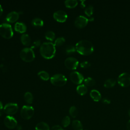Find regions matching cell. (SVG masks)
<instances>
[{
    "label": "cell",
    "mask_w": 130,
    "mask_h": 130,
    "mask_svg": "<svg viewBox=\"0 0 130 130\" xmlns=\"http://www.w3.org/2000/svg\"><path fill=\"white\" fill-rule=\"evenodd\" d=\"M76 51L80 54L88 55L91 54L94 51L92 44L89 41L83 40L77 42L75 46Z\"/></svg>",
    "instance_id": "cell-1"
},
{
    "label": "cell",
    "mask_w": 130,
    "mask_h": 130,
    "mask_svg": "<svg viewBox=\"0 0 130 130\" xmlns=\"http://www.w3.org/2000/svg\"><path fill=\"white\" fill-rule=\"evenodd\" d=\"M40 52L44 58L51 59L55 54V46L52 42H44L40 46Z\"/></svg>",
    "instance_id": "cell-2"
},
{
    "label": "cell",
    "mask_w": 130,
    "mask_h": 130,
    "mask_svg": "<svg viewBox=\"0 0 130 130\" xmlns=\"http://www.w3.org/2000/svg\"><path fill=\"white\" fill-rule=\"evenodd\" d=\"M20 58L24 61H32L35 58V54L31 48H24L20 52Z\"/></svg>",
    "instance_id": "cell-3"
},
{
    "label": "cell",
    "mask_w": 130,
    "mask_h": 130,
    "mask_svg": "<svg viewBox=\"0 0 130 130\" xmlns=\"http://www.w3.org/2000/svg\"><path fill=\"white\" fill-rule=\"evenodd\" d=\"M0 35L4 38L10 39L13 37V31L10 24L6 23L0 25Z\"/></svg>",
    "instance_id": "cell-4"
},
{
    "label": "cell",
    "mask_w": 130,
    "mask_h": 130,
    "mask_svg": "<svg viewBox=\"0 0 130 130\" xmlns=\"http://www.w3.org/2000/svg\"><path fill=\"white\" fill-rule=\"evenodd\" d=\"M67 81L66 77L61 74H56L53 75L50 78L51 83L57 86L64 85Z\"/></svg>",
    "instance_id": "cell-5"
},
{
    "label": "cell",
    "mask_w": 130,
    "mask_h": 130,
    "mask_svg": "<svg viewBox=\"0 0 130 130\" xmlns=\"http://www.w3.org/2000/svg\"><path fill=\"white\" fill-rule=\"evenodd\" d=\"M34 114V109L30 106H23L20 111L21 117L25 120H28L31 118Z\"/></svg>",
    "instance_id": "cell-6"
},
{
    "label": "cell",
    "mask_w": 130,
    "mask_h": 130,
    "mask_svg": "<svg viewBox=\"0 0 130 130\" xmlns=\"http://www.w3.org/2000/svg\"><path fill=\"white\" fill-rule=\"evenodd\" d=\"M118 84L122 87H127L130 85V74L127 73H122L118 77Z\"/></svg>",
    "instance_id": "cell-7"
},
{
    "label": "cell",
    "mask_w": 130,
    "mask_h": 130,
    "mask_svg": "<svg viewBox=\"0 0 130 130\" xmlns=\"http://www.w3.org/2000/svg\"><path fill=\"white\" fill-rule=\"evenodd\" d=\"M18 110V106L17 104L9 103L7 104L4 108V111L5 113L8 114V115H12L17 113Z\"/></svg>",
    "instance_id": "cell-8"
},
{
    "label": "cell",
    "mask_w": 130,
    "mask_h": 130,
    "mask_svg": "<svg viewBox=\"0 0 130 130\" xmlns=\"http://www.w3.org/2000/svg\"><path fill=\"white\" fill-rule=\"evenodd\" d=\"M78 60L73 57L67 58L64 60V65L69 70H75L78 66Z\"/></svg>",
    "instance_id": "cell-9"
},
{
    "label": "cell",
    "mask_w": 130,
    "mask_h": 130,
    "mask_svg": "<svg viewBox=\"0 0 130 130\" xmlns=\"http://www.w3.org/2000/svg\"><path fill=\"white\" fill-rule=\"evenodd\" d=\"M5 125L9 129H13L17 125V121L16 119L12 116L8 115L4 118Z\"/></svg>",
    "instance_id": "cell-10"
},
{
    "label": "cell",
    "mask_w": 130,
    "mask_h": 130,
    "mask_svg": "<svg viewBox=\"0 0 130 130\" xmlns=\"http://www.w3.org/2000/svg\"><path fill=\"white\" fill-rule=\"evenodd\" d=\"M70 80L75 84H80L84 80L83 76L78 72L74 71L70 74Z\"/></svg>",
    "instance_id": "cell-11"
},
{
    "label": "cell",
    "mask_w": 130,
    "mask_h": 130,
    "mask_svg": "<svg viewBox=\"0 0 130 130\" xmlns=\"http://www.w3.org/2000/svg\"><path fill=\"white\" fill-rule=\"evenodd\" d=\"M88 22V19L84 16L80 15L78 16L75 20V25L78 28H83L85 27Z\"/></svg>",
    "instance_id": "cell-12"
},
{
    "label": "cell",
    "mask_w": 130,
    "mask_h": 130,
    "mask_svg": "<svg viewBox=\"0 0 130 130\" xmlns=\"http://www.w3.org/2000/svg\"><path fill=\"white\" fill-rule=\"evenodd\" d=\"M67 17V13L62 10H58L53 14V18L58 22H63L66 21Z\"/></svg>",
    "instance_id": "cell-13"
},
{
    "label": "cell",
    "mask_w": 130,
    "mask_h": 130,
    "mask_svg": "<svg viewBox=\"0 0 130 130\" xmlns=\"http://www.w3.org/2000/svg\"><path fill=\"white\" fill-rule=\"evenodd\" d=\"M19 13L16 11H12L9 13L6 17L7 21L11 23L16 22L19 18Z\"/></svg>",
    "instance_id": "cell-14"
},
{
    "label": "cell",
    "mask_w": 130,
    "mask_h": 130,
    "mask_svg": "<svg viewBox=\"0 0 130 130\" xmlns=\"http://www.w3.org/2000/svg\"><path fill=\"white\" fill-rule=\"evenodd\" d=\"M14 28L16 31L20 33H23L26 30V26L23 22H17L15 24Z\"/></svg>",
    "instance_id": "cell-15"
},
{
    "label": "cell",
    "mask_w": 130,
    "mask_h": 130,
    "mask_svg": "<svg viewBox=\"0 0 130 130\" xmlns=\"http://www.w3.org/2000/svg\"><path fill=\"white\" fill-rule=\"evenodd\" d=\"M90 96L95 102H99L101 100V94L100 92L96 89H92L90 91Z\"/></svg>",
    "instance_id": "cell-16"
},
{
    "label": "cell",
    "mask_w": 130,
    "mask_h": 130,
    "mask_svg": "<svg viewBox=\"0 0 130 130\" xmlns=\"http://www.w3.org/2000/svg\"><path fill=\"white\" fill-rule=\"evenodd\" d=\"M21 42L25 46H29L31 43V39L28 35L24 34L21 36Z\"/></svg>",
    "instance_id": "cell-17"
},
{
    "label": "cell",
    "mask_w": 130,
    "mask_h": 130,
    "mask_svg": "<svg viewBox=\"0 0 130 130\" xmlns=\"http://www.w3.org/2000/svg\"><path fill=\"white\" fill-rule=\"evenodd\" d=\"M35 129L36 130H50V127L47 123L40 122L37 124Z\"/></svg>",
    "instance_id": "cell-18"
},
{
    "label": "cell",
    "mask_w": 130,
    "mask_h": 130,
    "mask_svg": "<svg viewBox=\"0 0 130 130\" xmlns=\"http://www.w3.org/2000/svg\"><path fill=\"white\" fill-rule=\"evenodd\" d=\"M76 91L77 93L81 95L85 94L87 92V86L84 84H81L78 85L76 88Z\"/></svg>",
    "instance_id": "cell-19"
},
{
    "label": "cell",
    "mask_w": 130,
    "mask_h": 130,
    "mask_svg": "<svg viewBox=\"0 0 130 130\" xmlns=\"http://www.w3.org/2000/svg\"><path fill=\"white\" fill-rule=\"evenodd\" d=\"M72 127L74 130H83V125L80 121L74 120L72 123Z\"/></svg>",
    "instance_id": "cell-20"
},
{
    "label": "cell",
    "mask_w": 130,
    "mask_h": 130,
    "mask_svg": "<svg viewBox=\"0 0 130 130\" xmlns=\"http://www.w3.org/2000/svg\"><path fill=\"white\" fill-rule=\"evenodd\" d=\"M116 84V81L114 79L110 78L106 80L104 84V86L106 88H111Z\"/></svg>",
    "instance_id": "cell-21"
},
{
    "label": "cell",
    "mask_w": 130,
    "mask_h": 130,
    "mask_svg": "<svg viewBox=\"0 0 130 130\" xmlns=\"http://www.w3.org/2000/svg\"><path fill=\"white\" fill-rule=\"evenodd\" d=\"M31 24L34 26L41 27L43 25L44 22L43 20L40 18H35L32 20Z\"/></svg>",
    "instance_id": "cell-22"
},
{
    "label": "cell",
    "mask_w": 130,
    "mask_h": 130,
    "mask_svg": "<svg viewBox=\"0 0 130 130\" xmlns=\"http://www.w3.org/2000/svg\"><path fill=\"white\" fill-rule=\"evenodd\" d=\"M78 4V2L76 0H66L64 2L65 6L69 8H73Z\"/></svg>",
    "instance_id": "cell-23"
},
{
    "label": "cell",
    "mask_w": 130,
    "mask_h": 130,
    "mask_svg": "<svg viewBox=\"0 0 130 130\" xmlns=\"http://www.w3.org/2000/svg\"><path fill=\"white\" fill-rule=\"evenodd\" d=\"M24 99L28 104H31L33 101V95L30 92H26L24 95Z\"/></svg>",
    "instance_id": "cell-24"
},
{
    "label": "cell",
    "mask_w": 130,
    "mask_h": 130,
    "mask_svg": "<svg viewBox=\"0 0 130 130\" xmlns=\"http://www.w3.org/2000/svg\"><path fill=\"white\" fill-rule=\"evenodd\" d=\"M38 75L42 80H48L50 78L49 74L45 71H40L38 73Z\"/></svg>",
    "instance_id": "cell-25"
},
{
    "label": "cell",
    "mask_w": 130,
    "mask_h": 130,
    "mask_svg": "<svg viewBox=\"0 0 130 130\" xmlns=\"http://www.w3.org/2000/svg\"><path fill=\"white\" fill-rule=\"evenodd\" d=\"M84 83L87 86H93L95 84V81L93 78L87 77L84 79Z\"/></svg>",
    "instance_id": "cell-26"
},
{
    "label": "cell",
    "mask_w": 130,
    "mask_h": 130,
    "mask_svg": "<svg viewBox=\"0 0 130 130\" xmlns=\"http://www.w3.org/2000/svg\"><path fill=\"white\" fill-rule=\"evenodd\" d=\"M45 38L50 41H53L55 37V35L53 31L49 30L45 33Z\"/></svg>",
    "instance_id": "cell-27"
},
{
    "label": "cell",
    "mask_w": 130,
    "mask_h": 130,
    "mask_svg": "<svg viewBox=\"0 0 130 130\" xmlns=\"http://www.w3.org/2000/svg\"><path fill=\"white\" fill-rule=\"evenodd\" d=\"M69 114L73 118H75L78 114V110L75 106H72L69 109Z\"/></svg>",
    "instance_id": "cell-28"
},
{
    "label": "cell",
    "mask_w": 130,
    "mask_h": 130,
    "mask_svg": "<svg viewBox=\"0 0 130 130\" xmlns=\"http://www.w3.org/2000/svg\"><path fill=\"white\" fill-rule=\"evenodd\" d=\"M71 122V120H70V118L69 116H65L62 120L61 121V124L63 125V127H66L67 126H68Z\"/></svg>",
    "instance_id": "cell-29"
},
{
    "label": "cell",
    "mask_w": 130,
    "mask_h": 130,
    "mask_svg": "<svg viewBox=\"0 0 130 130\" xmlns=\"http://www.w3.org/2000/svg\"><path fill=\"white\" fill-rule=\"evenodd\" d=\"M93 11V6L91 5H89L85 8L84 12L87 16L90 17L91 15H92Z\"/></svg>",
    "instance_id": "cell-30"
},
{
    "label": "cell",
    "mask_w": 130,
    "mask_h": 130,
    "mask_svg": "<svg viewBox=\"0 0 130 130\" xmlns=\"http://www.w3.org/2000/svg\"><path fill=\"white\" fill-rule=\"evenodd\" d=\"M65 42V39L63 37H59L57 38L55 42H54V45L55 46H60L62 45Z\"/></svg>",
    "instance_id": "cell-31"
},
{
    "label": "cell",
    "mask_w": 130,
    "mask_h": 130,
    "mask_svg": "<svg viewBox=\"0 0 130 130\" xmlns=\"http://www.w3.org/2000/svg\"><path fill=\"white\" fill-rule=\"evenodd\" d=\"M76 51V48L73 45H68L66 48V52L67 54H71L72 53L75 52Z\"/></svg>",
    "instance_id": "cell-32"
},
{
    "label": "cell",
    "mask_w": 130,
    "mask_h": 130,
    "mask_svg": "<svg viewBox=\"0 0 130 130\" xmlns=\"http://www.w3.org/2000/svg\"><path fill=\"white\" fill-rule=\"evenodd\" d=\"M90 66V63L87 61H84L80 63V67L83 68H87Z\"/></svg>",
    "instance_id": "cell-33"
},
{
    "label": "cell",
    "mask_w": 130,
    "mask_h": 130,
    "mask_svg": "<svg viewBox=\"0 0 130 130\" xmlns=\"http://www.w3.org/2000/svg\"><path fill=\"white\" fill-rule=\"evenodd\" d=\"M41 45V41L39 40H36L35 41H34L32 43V44L31 46V48H36L38 47L40 45Z\"/></svg>",
    "instance_id": "cell-34"
},
{
    "label": "cell",
    "mask_w": 130,
    "mask_h": 130,
    "mask_svg": "<svg viewBox=\"0 0 130 130\" xmlns=\"http://www.w3.org/2000/svg\"><path fill=\"white\" fill-rule=\"evenodd\" d=\"M50 130H64L61 126L59 125H55L53 126Z\"/></svg>",
    "instance_id": "cell-35"
},
{
    "label": "cell",
    "mask_w": 130,
    "mask_h": 130,
    "mask_svg": "<svg viewBox=\"0 0 130 130\" xmlns=\"http://www.w3.org/2000/svg\"><path fill=\"white\" fill-rule=\"evenodd\" d=\"M102 102L105 104H110L111 103L110 100L107 98H103L102 99Z\"/></svg>",
    "instance_id": "cell-36"
},
{
    "label": "cell",
    "mask_w": 130,
    "mask_h": 130,
    "mask_svg": "<svg viewBox=\"0 0 130 130\" xmlns=\"http://www.w3.org/2000/svg\"><path fill=\"white\" fill-rule=\"evenodd\" d=\"M81 2V4H80V7L82 8H84L85 7V4H84L85 1L84 0V1H80Z\"/></svg>",
    "instance_id": "cell-37"
},
{
    "label": "cell",
    "mask_w": 130,
    "mask_h": 130,
    "mask_svg": "<svg viewBox=\"0 0 130 130\" xmlns=\"http://www.w3.org/2000/svg\"><path fill=\"white\" fill-rule=\"evenodd\" d=\"M126 128L127 130H130V120H129L126 123Z\"/></svg>",
    "instance_id": "cell-38"
},
{
    "label": "cell",
    "mask_w": 130,
    "mask_h": 130,
    "mask_svg": "<svg viewBox=\"0 0 130 130\" xmlns=\"http://www.w3.org/2000/svg\"><path fill=\"white\" fill-rule=\"evenodd\" d=\"M3 8H2V6H1V5H0V16L2 15V13H3Z\"/></svg>",
    "instance_id": "cell-39"
},
{
    "label": "cell",
    "mask_w": 130,
    "mask_h": 130,
    "mask_svg": "<svg viewBox=\"0 0 130 130\" xmlns=\"http://www.w3.org/2000/svg\"><path fill=\"white\" fill-rule=\"evenodd\" d=\"M3 108V104H2V103L0 101V110H2Z\"/></svg>",
    "instance_id": "cell-40"
},
{
    "label": "cell",
    "mask_w": 130,
    "mask_h": 130,
    "mask_svg": "<svg viewBox=\"0 0 130 130\" xmlns=\"http://www.w3.org/2000/svg\"><path fill=\"white\" fill-rule=\"evenodd\" d=\"M93 20H94L93 17H90V18H89V19H88V21H92Z\"/></svg>",
    "instance_id": "cell-41"
},
{
    "label": "cell",
    "mask_w": 130,
    "mask_h": 130,
    "mask_svg": "<svg viewBox=\"0 0 130 130\" xmlns=\"http://www.w3.org/2000/svg\"><path fill=\"white\" fill-rule=\"evenodd\" d=\"M128 114L129 116L130 117V108L129 109V110H128Z\"/></svg>",
    "instance_id": "cell-42"
},
{
    "label": "cell",
    "mask_w": 130,
    "mask_h": 130,
    "mask_svg": "<svg viewBox=\"0 0 130 130\" xmlns=\"http://www.w3.org/2000/svg\"><path fill=\"white\" fill-rule=\"evenodd\" d=\"M85 130H86V129H85Z\"/></svg>",
    "instance_id": "cell-43"
}]
</instances>
